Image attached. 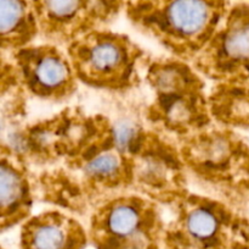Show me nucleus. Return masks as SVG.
I'll list each match as a JSON object with an SVG mask.
<instances>
[{"label":"nucleus","instance_id":"10","mask_svg":"<svg viewBox=\"0 0 249 249\" xmlns=\"http://www.w3.org/2000/svg\"><path fill=\"white\" fill-rule=\"evenodd\" d=\"M33 205L29 173L26 161L1 149L0 163V212L2 229L28 217Z\"/></svg>","mask_w":249,"mask_h":249},{"label":"nucleus","instance_id":"13","mask_svg":"<svg viewBox=\"0 0 249 249\" xmlns=\"http://www.w3.org/2000/svg\"><path fill=\"white\" fill-rule=\"evenodd\" d=\"M249 82V65L246 67V70L243 71V73L241 75L240 80L237 81L236 83H238V84H247V83Z\"/></svg>","mask_w":249,"mask_h":249},{"label":"nucleus","instance_id":"12","mask_svg":"<svg viewBox=\"0 0 249 249\" xmlns=\"http://www.w3.org/2000/svg\"><path fill=\"white\" fill-rule=\"evenodd\" d=\"M0 34L9 54L33 43L40 34L33 0H0Z\"/></svg>","mask_w":249,"mask_h":249},{"label":"nucleus","instance_id":"8","mask_svg":"<svg viewBox=\"0 0 249 249\" xmlns=\"http://www.w3.org/2000/svg\"><path fill=\"white\" fill-rule=\"evenodd\" d=\"M191 63L216 83L240 80L249 65V5L229 10L215 36Z\"/></svg>","mask_w":249,"mask_h":249},{"label":"nucleus","instance_id":"3","mask_svg":"<svg viewBox=\"0 0 249 249\" xmlns=\"http://www.w3.org/2000/svg\"><path fill=\"white\" fill-rule=\"evenodd\" d=\"M78 81L107 92H125L140 81L145 51L128 36L95 29L66 46Z\"/></svg>","mask_w":249,"mask_h":249},{"label":"nucleus","instance_id":"9","mask_svg":"<svg viewBox=\"0 0 249 249\" xmlns=\"http://www.w3.org/2000/svg\"><path fill=\"white\" fill-rule=\"evenodd\" d=\"M39 32L50 43L66 46L108 23L121 0H33Z\"/></svg>","mask_w":249,"mask_h":249},{"label":"nucleus","instance_id":"6","mask_svg":"<svg viewBox=\"0 0 249 249\" xmlns=\"http://www.w3.org/2000/svg\"><path fill=\"white\" fill-rule=\"evenodd\" d=\"M11 63L23 89L38 99L65 102L78 88L70 56L57 44L23 46L11 53Z\"/></svg>","mask_w":249,"mask_h":249},{"label":"nucleus","instance_id":"2","mask_svg":"<svg viewBox=\"0 0 249 249\" xmlns=\"http://www.w3.org/2000/svg\"><path fill=\"white\" fill-rule=\"evenodd\" d=\"M146 81L153 92L147 119L160 132L180 139L213 122L202 75L184 59L160 58L147 65Z\"/></svg>","mask_w":249,"mask_h":249},{"label":"nucleus","instance_id":"4","mask_svg":"<svg viewBox=\"0 0 249 249\" xmlns=\"http://www.w3.org/2000/svg\"><path fill=\"white\" fill-rule=\"evenodd\" d=\"M131 187L156 203L175 204L187 194L180 148L162 133L143 131L130 154Z\"/></svg>","mask_w":249,"mask_h":249},{"label":"nucleus","instance_id":"1","mask_svg":"<svg viewBox=\"0 0 249 249\" xmlns=\"http://www.w3.org/2000/svg\"><path fill=\"white\" fill-rule=\"evenodd\" d=\"M129 20L173 56L192 61L229 12L228 0H126Z\"/></svg>","mask_w":249,"mask_h":249},{"label":"nucleus","instance_id":"7","mask_svg":"<svg viewBox=\"0 0 249 249\" xmlns=\"http://www.w3.org/2000/svg\"><path fill=\"white\" fill-rule=\"evenodd\" d=\"M180 153L185 166L202 180L229 190L242 164L243 145L229 127L206 128L180 139Z\"/></svg>","mask_w":249,"mask_h":249},{"label":"nucleus","instance_id":"11","mask_svg":"<svg viewBox=\"0 0 249 249\" xmlns=\"http://www.w3.org/2000/svg\"><path fill=\"white\" fill-rule=\"evenodd\" d=\"M83 229L68 215L60 211H46L32 217L24 224L22 239L27 249H68L79 246Z\"/></svg>","mask_w":249,"mask_h":249},{"label":"nucleus","instance_id":"5","mask_svg":"<svg viewBox=\"0 0 249 249\" xmlns=\"http://www.w3.org/2000/svg\"><path fill=\"white\" fill-rule=\"evenodd\" d=\"M157 203L139 193H123L100 204L91 216V232L102 246L145 247L158 233Z\"/></svg>","mask_w":249,"mask_h":249}]
</instances>
